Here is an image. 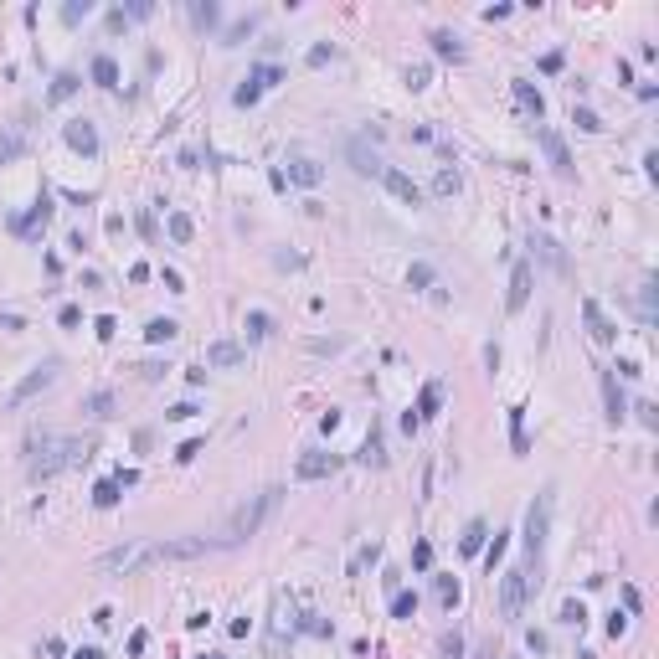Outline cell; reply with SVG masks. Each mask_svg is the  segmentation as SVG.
Instances as JSON below:
<instances>
[{
    "label": "cell",
    "mask_w": 659,
    "mask_h": 659,
    "mask_svg": "<svg viewBox=\"0 0 659 659\" xmlns=\"http://www.w3.org/2000/svg\"><path fill=\"white\" fill-rule=\"evenodd\" d=\"M247 335H253V340L273 335V320H268V314H263V309H253V314H247Z\"/></svg>",
    "instance_id": "37"
},
{
    "label": "cell",
    "mask_w": 659,
    "mask_h": 659,
    "mask_svg": "<svg viewBox=\"0 0 659 659\" xmlns=\"http://www.w3.org/2000/svg\"><path fill=\"white\" fill-rule=\"evenodd\" d=\"M144 644H150V634H144V628H139V634H129V654H144Z\"/></svg>",
    "instance_id": "56"
},
{
    "label": "cell",
    "mask_w": 659,
    "mask_h": 659,
    "mask_svg": "<svg viewBox=\"0 0 659 659\" xmlns=\"http://www.w3.org/2000/svg\"><path fill=\"white\" fill-rule=\"evenodd\" d=\"M340 469V453H325V448H309L304 458L294 464V479H330Z\"/></svg>",
    "instance_id": "7"
},
{
    "label": "cell",
    "mask_w": 659,
    "mask_h": 659,
    "mask_svg": "<svg viewBox=\"0 0 659 659\" xmlns=\"http://www.w3.org/2000/svg\"><path fill=\"white\" fill-rule=\"evenodd\" d=\"M525 598H531V577L510 566V572L499 577V618H505V623H515V618L525 613Z\"/></svg>",
    "instance_id": "6"
},
{
    "label": "cell",
    "mask_w": 659,
    "mask_h": 659,
    "mask_svg": "<svg viewBox=\"0 0 659 659\" xmlns=\"http://www.w3.org/2000/svg\"><path fill=\"white\" fill-rule=\"evenodd\" d=\"M118 495H124V484H118V479H103L98 490H93V505H98V510H114Z\"/></svg>",
    "instance_id": "31"
},
{
    "label": "cell",
    "mask_w": 659,
    "mask_h": 659,
    "mask_svg": "<svg viewBox=\"0 0 659 659\" xmlns=\"http://www.w3.org/2000/svg\"><path fill=\"white\" fill-rule=\"evenodd\" d=\"M639 423H644V428H659V412H654V402H639Z\"/></svg>",
    "instance_id": "53"
},
{
    "label": "cell",
    "mask_w": 659,
    "mask_h": 659,
    "mask_svg": "<svg viewBox=\"0 0 659 659\" xmlns=\"http://www.w3.org/2000/svg\"><path fill=\"white\" fill-rule=\"evenodd\" d=\"M232 103H237V109H247V103H258V88H253V83H242V88H237V93H232Z\"/></svg>",
    "instance_id": "45"
},
{
    "label": "cell",
    "mask_w": 659,
    "mask_h": 659,
    "mask_svg": "<svg viewBox=\"0 0 659 659\" xmlns=\"http://www.w3.org/2000/svg\"><path fill=\"white\" fill-rule=\"evenodd\" d=\"M217 21H222V6H217V0H191V26H196V31H212Z\"/></svg>",
    "instance_id": "19"
},
{
    "label": "cell",
    "mask_w": 659,
    "mask_h": 659,
    "mask_svg": "<svg viewBox=\"0 0 659 659\" xmlns=\"http://www.w3.org/2000/svg\"><path fill=\"white\" fill-rule=\"evenodd\" d=\"M83 16H93V0H68V6H62V21L68 26H77Z\"/></svg>",
    "instance_id": "35"
},
{
    "label": "cell",
    "mask_w": 659,
    "mask_h": 659,
    "mask_svg": "<svg viewBox=\"0 0 659 659\" xmlns=\"http://www.w3.org/2000/svg\"><path fill=\"white\" fill-rule=\"evenodd\" d=\"M21 150H26V134H21V129H0V165H10Z\"/></svg>",
    "instance_id": "28"
},
{
    "label": "cell",
    "mask_w": 659,
    "mask_h": 659,
    "mask_svg": "<svg viewBox=\"0 0 659 659\" xmlns=\"http://www.w3.org/2000/svg\"><path fill=\"white\" fill-rule=\"evenodd\" d=\"M0 330H21V314H10V309H0Z\"/></svg>",
    "instance_id": "57"
},
{
    "label": "cell",
    "mask_w": 659,
    "mask_h": 659,
    "mask_svg": "<svg viewBox=\"0 0 659 659\" xmlns=\"http://www.w3.org/2000/svg\"><path fill=\"white\" fill-rule=\"evenodd\" d=\"M77 88H83V77L77 72H57V83H52V93H47V103H68Z\"/></svg>",
    "instance_id": "26"
},
{
    "label": "cell",
    "mask_w": 659,
    "mask_h": 659,
    "mask_svg": "<svg viewBox=\"0 0 659 659\" xmlns=\"http://www.w3.org/2000/svg\"><path fill=\"white\" fill-rule=\"evenodd\" d=\"M227 551V536L222 541H206V536H165V541H124L114 551H103L98 566L103 572H144V566H165V561H201Z\"/></svg>",
    "instance_id": "1"
},
{
    "label": "cell",
    "mask_w": 659,
    "mask_h": 659,
    "mask_svg": "<svg viewBox=\"0 0 659 659\" xmlns=\"http://www.w3.org/2000/svg\"><path fill=\"white\" fill-rule=\"evenodd\" d=\"M57 320L72 330V325H83V309H77V304H62V314H57Z\"/></svg>",
    "instance_id": "52"
},
{
    "label": "cell",
    "mask_w": 659,
    "mask_h": 659,
    "mask_svg": "<svg viewBox=\"0 0 659 659\" xmlns=\"http://www.w3.org/2000/svg\"><path fill=\"white\" fill-rule=\"evenodd\" d=\"M531 247H536V253H541V258H546L557 273H566V268H572V263H566V253H561L557 242H551V237H536V232H531Z\"/></svg>",
    "instance_id": "22"
},
{
    "label": "cell",
    "mask_w": 659,
    "mask_h": 659,
    "mask_svg": "<svg viewBox=\"0 0 659 659\" xmlns=\"http://www.w3.org/2000/svg\"><path fill=\"white\" fill-rule=\"evenodd\" d=\"M551 499L557 490H546L531 499V510H525V551H531V566H541V551H546V525H551Z\"/></svg>",
    "instance_id": "4"
},
{
    "label": "cell",
    "mask_w": 659,
    "mask_h": 659,
    "mask_svg": "<svg viewBox=\"0 0 659 659\" xmlns=\"http://www.w3.org/2000/svg\"><path fill=\"white\" fill-rule=\"evenodd\" d=\"M57 376H62V361H57V355H52V361H42V366H36V371H26V376L16 381V387L6 391V407H21V402H31L36 391L57 387Z\"/></svg>",
    "instance_id": "5"
},
{
    "label": "cell",
    "mask_w": 659,
    "mask_h": 659,
    "mask_svg": "<svg viewBox=\"0 0 659 659\" xmlns=\"http://www.w3.org/2000/svg\"><path fill=\"white\" fill-rule=\"evenodd\" d=\"M68 144H72L77 155H98V129L88 124V118H72V124H68Z\"/></svg>",
    "instance_id": "16"
},
{
    "label": "cell",
    "mask_w": 659,
    "mask_h": 659,
    "mask_svg": "<svg viewBox=\"0 0 659 659\" xmlns=\"http://www.w3.org/2000/svg\"><path fill=\"white\" fill-rule=\"evenodd\" d=\"M484 536H490V525H484V520H469V525H464V536H458V551H464V557L484 551Z\"/></svg>",
    "instance_id": "21"
},
{
    "label": "cell",
    "mask_w": 659,
    "mask_h": 659,
    "mask_svg": "<svg viewBox=\"0 0 659 659\" xmlns=\"http://www.w3.org/2000/svg\"><path fill=\"white\" fill-rule=\"evenodd\" d=\"M93 335H98V340H114V314H98V320H93Z\"/></svg>",
    "instance_id": "48"
},
{
    "label": "cell",
    "mask_w": 659,
    "mask_h": 659,
    "mask_svg": "<svg viewBox=\"0 0 659 659\" xmlns=\"http://www.w3.org/2000/svg\"><path fill=\"white\" fill-rule=\"evenodd\" d=\"M346 160L361 170V176H381V170H387V160H381L376 150H366V139H346Z\"/></svg>",
    "instance_id": "11"
},
{
    "label": "cell",
    "mask_w": 659,
    "mask_h": 659,
    "mask_svg": "<svg viewBox=\"0 0 659 659\" xmlns=\"http://www.w3.org/2000/svg\"><path fill=\"white\" fill-rule=\"evenodd\" d=\"M438 407H443V387H438V381H428V387H423V397H417V423H428V417H438Z\"/></svg>",
    "instance_id": "20"
},
{
    "label": "cell",
    "mask_w": 659,
    "mask_h": 659,
    "mask_svg": "<svg viewBox=\"0 0 659 659\" xmlns=\"http://www.w3.org/2000/svg\"><path fill=\"white\" fill-rule=\"evenodd\" d=\"M433 592H438L443 608H453V603H458V582H453V577H438V582H433Z\"/></svg>",
    "instance_id": "39"
},
{
    "label": "cell",
    "mask_w": 659,
    "mask_h": 659,
    "mask_svg": "<svg viewBox=\"0 0 659 659\" xmlns=\"http://www.w3.org/2000/svg\"><path fill=\"white\" fill-rule=\"evenodd\" d=\"M165 371H170V366H165V361H144V366H139V376H144V381H160Z\"/></svg>",
    "instance_id": "47"
},
{
    "label": "cell",
    "mask_w": 659,
    "mask_h": 659,
    "mask_svg": "<svg viewBox=\"0 0 659 659\" xmlns=\"http://www.w3.org/2000/svg\"><path fill=\"white\" fill-rule=\"evenodd\" d=\"M407 279H412L417 288H428V284H433V268H428V263H412V273H407Z\"/></svg>",
    "instance_id": "46"
},
{
    "label": "cell",
    "mask_w": 659,
    "mask_h": 659,
    "mask_svg": "<svg viewBox=\"0 0 659 659\" xmlns=\"http://www.w3.org/2000/svg\"><path fill=\"white\" fill-rule=\"evenodd\" d=\"M201 659H222V654H201Z\"/></svg>",
    "instance_id": "59"
},
{
    "label": "cell",
    "mask_w": 659,
    "mask_h": 659,
    "mask_svg": "<svg viewBox=\"0 0 659 659\" xmlns=\"http://www.w3.org/2000/svg\"><path fill=\"white\" fill-rule=\"evenodd\" d=\"M443 654L458 659V654H464V639H458V634H443Z\"/></svg>",
    "instance_id": "54"
},
{
    "label": "cell",
    "mask_w": 659,
    "mask_h": 659,
    "mask_svg": "<svg viewBox=\"0 0 659 659\" xmlns=\"http://www.w3.org/2000/svg\"><path fill=\"white\" fill-rule=\"evenodd\" d=\"M510 88H515V103H520V109L531 114V118H541V114H546V98L536 93V88L525 83V77H515V83H510Z\"/></svg>",
    "instance_id": "18"
},
{
    "label": "cell",
    "mask_w": 659,
    "mask_h": 659,
    "mask_svg": "<svg viewBox=\"0 0 659 659\" xmlns=\"http://www.w3.org/2000/svg\"><path fill=\"white\" fill-rule=\"evenodd\" d=\"M196 453H201V438H191V443H180V448H176V458H180V464H191Z\"/></svg>",
    "instance_id": "50"
},
{
    "label": "cell",
    "mask_w": 659,
    "mask_h": 659,
    "mask_svg": "<svg viewBox=\"0 0 659 659\" xmlns=\"http://www.w3.org/2000/svg\"><path fill=\"white\" fill-rule=\"evenodd\" d=\"M72 659H103V649H93V644H83V649H77Z\"/></svg>",
    "instance_id": "58"
},
{
    "label": "cell",
    "mask_w": 659,
    "mask_h": 659,
    "mask_svg": "<svg viewBox=\"0 0 659 659\" xmlns=\"http://www.w3.org/2000/svg\"><path fill=\"white\" fill-rule=\"evenodd\" d=\"M428 77H433V68H428V62H412V68H407V88H412V93H423V88H428Z\"/></svg>",
    "instance_id": "36"
},
{
    "label": "cell",
    "mask_w": 659,
    "mask_h": 659,
    "mask_svg": "<svg viewBox=\"0 0 659 659\" xmlns=\"http://www.w3.org/2000/svg\"><path fill=\"white\" fill-rule=\"evenodd\" d=\"M361 464H371V469H381V464H387V448H381V428H376V423H371V433H366Z\"/></svg>",
    "instance_id": "25"
},
{
    "label": "cell",
    "mask_w": 659,
    "mask_h": 659,
    "mask_svg": "<svg viewBox=\"0 0 659 659\" xmlns=\"http://www.w3.org/2000/svg\"><path fill=\"white\" fill-rule=\"evenodd\" d=\"M88 458H93V438H83V433H42V438L31 443L26 474H31V479H57V474L88 464Z\"/></svg>",
    "instance_id": "2"
},
{
    "label": "cell",
    "mask_w": 659,
    "mask_h": 659,
    "mask_svg": "<svg viewBox=\"0 0 659 659\" xmlns=\"http://www.w3.org/2000/svg\"><path fill=\"white\" fill-rule=\"evenodd\" d=\"M433 52H438V57H464V42H458V36L453 31H433Z\"/></svg>",
    "instance_id": "30"
},
{
    "label": "cell",
    "mask_w": 659,
    "mask_h": 659,
    "mask_svg": "<svg viewBox=\"0 0 659 659\" xmlns=\"http://www.w3.org/2000/svg\"><path fill=\"white\" fill-rule=\"evenodd\" d=\"M279 499H284V490L273 484V490H258L253 499H242V505L227 515V546H237V541H247V536H258L263 531V520L279 510Z\"/></svg>",
    "instance_id": "3"
},
{
    "label": "cell",
    "mask_w": 659,
    "mask_h": 659,
    "mask_svg": "<svg viewBox=\"0 0 659 659\" xmlns=\"http://www.w3.org/2000/svg\"><path fill=\"white\" fill-rule=\"evenodd\" d=\"M505 546H510V541H505V531H495V546L484 551V566H490V572L499 566V557H505Z\"/></svg>",
    "instance_id": "42"
},
{
    "label": "cell",
    "mask_w": 659,
    "mask_h": 659,
    "mask_svg": "<svg viewBox=\"0 0 659 659\" xmlns=\"http://www.w3.org/2000/svg\"><path fill=\"white\" fill-rule=\"evenodd\" d=\"M536 139H541V150H546L551 170H557V176H572V155H566V139L557 134V129H551V124H541V129H536Z\"/></svg>",
    "instance_id": "8"
},
{
    "label": "cell",
    "mask_w": 659,
    "mask_h": 659,
    "mask_svg": "<svg viewBox=\"0 0 659 659\" xmlns=\"http://www.w3.org/2000/svg\"><path fill=\"white\" fill-rule=\"evenodd\" d=\"M608 634H613V639L628 634V613H613V618H608Z\"/></svg>",
    "instance_id": "51"
},
{
    "label": "cell",
    "mask_w": 659,
    "mask_h": 659,
    "mask_svg": "<svg viewBox=\"0 0 659 659\" xmlns=\"http://www.w3.org/2000/svg\"><path fill=\"white\" fill-rule=\"evenodd\" d=\"M247 346H237V340H212L206 346V366H242Z\"/></svg>",
    "instance_id": "17"
},
{
    "label": "cell",
    "mask_w": 659,
    "mask_h": 659,
    "mask_svg": "<svg viewBox=\"0 0 659 659\" xmlns=\"http://www.w3.org/2000/svg\"><path fill=\"white\" fill-rule=\"evenodd\" d=\"M165 417H170V423H186V417H196V402H176Z\"/></svg>",
    "instance_id": "44"
},
{
    "label": "cell",
    "mask_w": 659,
    "mask_h": 659,
    "mask_svg": "<svg viewBox=\"0 0 659 659\" xmlns=\"http://www.w3.org/2000/svg\"><path fill=\"white\" fill-rule=\"evenodd\" d=\"M598 381H603V402H608V423H623L628 402H623V391H618V376L613 371H598Z\"/></svg>",
    "instance_id": "14"
},
{
    "label": "cell",
    "mask_w": 659,
    "mask_h": 659,
    "mask_svg": "<svg viewBox=\"0 0 659 659\" xmlns=\"http://www.w3.org/2000/svg\"><path fill=\"white\" fill-rule=\"evenodd\" d=\"M284 180H299V186H320L325 180V165L320 160H309V155H294V160H288V176Z\"/></svg>",
    "instance_id": "15"
},
{
    "label": "cell",
    "mask_w": 659,
    "mask_h": 659,
    "mask_svg": "<svg viewBox=\"0 0 659 659\" xmlns=\"http://www.w3.org/2000/svg\"><path fill=\"white\" fill-rule=\"evenodd\" d=\"M47 222H52V196H36V206H31L26 217L10 222V232H16V237H31V232H42Z\"/></svg>",
    "instance_id": "10"
},
{
    "label": "cell",
    "mask_w": 659,
    "mask_h": 659,
    "mask_svg": "<svg viewBox=\"0 0 659 659\" xmlns=\"http://www.w3.org/2000/svg\"><path fill=\"white\" fill-rule=\"evenodd\" d=\"M93 83L98 88H118V62L109 57V52H98V57H93Z\"/></svg>",
    "instance_id": "23"
},
{
    "label": "cell",
    "mask_w": 659,
    "mask_h": 659,
    "mask_svg": "<svg viewBox=\"0 0 659 659\" xmlns=\"http://www.w3.org/2000/svg\"><path fill=\"white\" fill-rule=\"evenodd\" d=\"M433 196H458V170H438V176H433Z\"/></svg>",
    "instance_id": "34"
},
{
    "label": "cell",
    "mask_w": 659,
    "mask_h": 659,
    "mask_svg": "<svg viewBox=\"0 0 659 659\" xmlns=\"http://www.w3.org/2000/svg\"><path fill=\"white\" fill-rule=\"evenodd\" d=\"M381 180H387V191L391 196H397V201H407V206H417V201H423V186H417V180L412 176H402V170H381Z\"/></svg>",
    "instance_id": "12"
},
{
    "label": "cell",
    "mask_w": 659,
    "mask_h": 659,
    "mask_svg": "<svg viewBox=\"0 0 659 659\" xmlns=\"http://www.w3.org/2000/svg\"><path fill=\"white\" fill-rule=\"evenodd\" d=\"M279 77H284V72H279V68H273V62H258V68H253V72H247V83H253V88H258V93H263V88H273V83H279Z\"/></svg>",
    "instance_id": "32"
},
{
    "label": "cell",
    "mask_w": 659,
    "mask_h": 659,
    "mask_svg": "<svg viewBox=\"0 0 659 659\" xmlns=\"http://www.w3.org/2000/svg\"><path fill=\"white\" fill-rule=\"evenodd\" d=\"M83 412L98 417V423H103V417H114V391H88V397H83Z\"/></svg>",
    "instance_id": "27"
},
{
    "label": "cell",
    "mask_w": 659,
    "mask_h": 659,
    "mask_svg": "<svg viewBox=\"0 0 659 659\" xmlns=\"http://www.w3.org/2000/svg\"><path fill=\"white\" fill-rule=\"evenodd\" d=\"M165 232L176 237V242H191V237H196V222H191L186 212H170V217H165Z\"/></svg>",
    "instance_id": "29"
},
{
    "label": "cell",
    "mask_w": 659,
    "mask_h": 659,
    "mask_svg": "<svg viewBox=\"0 0 659 659\" xmlns=\"http://www.w3.org/2000/svg\"><path fill=\"white\" fill-rule=\"evenodd\" d=\"M412 613H417V592H402L397 587V592H391V618H412Z\"/></svg>",
    "instance_id": "33"
},
{
    "label": "cell",
    "mask_w": 659,
    "mask_h": 659,
    "mask_svg": "<svg viewBox=\"0 0 659 659\" xmlns=\"http://www.w3.org/2000/svg\"><path fill=\"white\" fill-rule=\"evenodd\" d=\"M525 299H531V263H515V273H510V294H505V309L520 314Z\"/></svg>",
    "instance_id": "13"
},
{
    "label": "cell",
    "mask_w": 659,
    "mask_h": 659,
    "mask_svg": "<svg viewBox=\"0 0 659 659\" xmlns=\"http://www.w3.org/2000/svg\"><path fill=\"white\" fill-rule=\"evenodd\" d=\"M176 335H180L176 320H150V325H144V340H150V346H170Z\"/></svg>",
    "instance_id": "24"
},
{
    "label": "cell",
    "mask_w": 659,
    "mask_h": 659,
    "mask_svg": "<svg viewBox=\"0 0 659 659\" xmlns=\"http://www.w3.org/2000/svg\"><path fill=\"white\" fill-rule=\"evenodd\" d=\"M150 10H155V6H150V0H134V6H129V10H124V21H144V16H150Z\"/></svg>",
    "instance_id": "49"
},
{
    "label": "cell",
    "mask_w": 659,
    "mask_h": 659,
    "mask_svg": "<svg viewBox=\"0 0 659 659\" xmlns=\"http://www.w3.org/2000/svg\"><path fill=\"white\" fill-rule=\"evenodd\" d=\"M325 62H330V47L320 42V47H314V52H309V68H325Z\"/></svg>",
    "instance_id": "55"
},
{
    "label": "cell",
    "mask_w": 659,
    "mask_h": 659,
    "mask_svg": "<svg viewBox=\"0 0 659 659\" xmlns=\"http://www.w3.org/2000/svg\"><path fill=\"white\" fill-rule=\"evenodd\" d=\"M253 26H258V16H242V21H237L232 31H227V42H222V47H237V42H242L247 31H253Z\"/></svg>",
    "instance_id": "41"
},
{
    "label": "cell",
    "mask_w": 659,
    "mask_h": 659,
    "mask_svg": "<svg viewBox=\"0 0 659 659\" xmlns=\"http://www.w3.org/2000/svg\"><path fill=\"white\" fill-rule=\"evenodd\" d=\"M561 623L582 628V623H587V608H582V603H577V598H572V603H561Z\"/></svg>",
    "instance_id": "40"
},
{
    "label": "cell",
    "mask_w": 659,
    "mask_h": 659,
    "mask_svg": "<svg viewBox=\"0 0 659 659\" xmlns=\"http://www.w3.org/2000/svg\"><path fill=\"white\" fill-rule=\"evenodd\" d=\"M572 124L582 129V134H598V129H603V118L592 114V109H572Z\"/></svg>",
    "instance_id": "38"
},
{
    "label": "cell",
    "mask_w": 659,
    "mask_h": 659,
    "mask_svg": "<svg viewBox=\"0 0 659 659\" xmlns=\"http://www.w3.org/2000/svg\"><path fill=\"white\" fill-rule=\"evenodd\" d=\"M582 320H587V335L598 340V346H613V340H618V325L603 314L598 299H582Z\"/></svg>",
    "instance_id": "9"
},
{
    "label": "cell",
    "mask_w": 659,
    "mask_h": 659,
    "mask_svg": "<svg viewBox=\"0 0 659 659\" xmlns=\"http://www.w3.org/2000/svg\"><path fill=\"white\" fill-rule=\"evenodd\" d=\"M428 561H433V546L417 541V546H412V566H417V572H428Z\"/></svg>",
    "instance_id": "43"
}]
</instances>
